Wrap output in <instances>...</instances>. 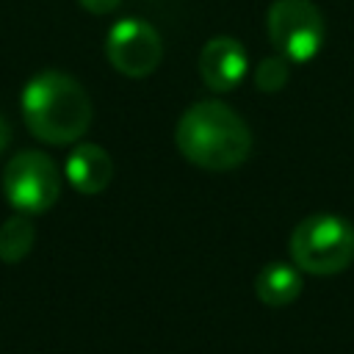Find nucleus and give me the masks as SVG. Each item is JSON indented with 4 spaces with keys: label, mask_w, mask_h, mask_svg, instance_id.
Here are the masks:
<instances>
[{
    "label": "nucleus",
    "mask_w": 354,
    "mask_h": 354,
    "mask_svg": "<svg viewBox=\"0 0 354 354\" xmlns=\"http://www.w3.org/2000/svg\"><path fill=\"white\" fill-rule=\"evenodd\" d=\"M174 144L188 163L207 171H230L249 158L252 133L230 105L199 100L180 116Z\"/></svg>",
    "instance_id": "f257e3e1"
},
{
    "label": "nucleus",
    "mask_w": 354,
    "mask_h": 354,
    "mask_svg": "<svg viewBox=\"0 0 354 354\" xmlns=\"http://www.w3.org/2000/svg\"><path fill=\"white\" fill-rule=\"evenodd\" d=\"M22 119L44 144H72L91 124V100L66 72H39L22 88Z\"/></svg>",
    "instance_id": "f03ea898"
},
{
    "label": "nucleus",
    "mask_w": 354,
    "mask_h": 354,
    "mask_svg": "<svg viewBox=\"0 0 354 354\" xmlns=\"http://www.w3.org/2000/svg\"><path fill=\"white\" fill-rule=\"evenodd\" d=\"M288 246L299 271L329 277L354 260V227L335 213H313L296 224Z\"/></svg>",
    "instance_id": "7ed1b4c3"
},
{
    "label": "nucleus",
    "mask_w": 354,
    "mask_h": 354,
    "mask_svg": "<svg viewBox=\"0 0 354 354\" xmlns=\"http://www.w3.org/2000/svg\"><path fill=\"white\" fill-rule=\"evenodd\" d=\"M3 194L8 205L25 216L50 210L61 194V177L55 163L39 149L17 152L3 171Z\"/></svg>",
    "instance_id": "20e7f679"
},
{
    "label": "nucleus",
    "mask_w": 354,
    "mask_h": 354,
    "mask_svg": "<svg viewBox=\"0 0 354 354\" xmlns=\"http://www.w3.org/2000/svg\"><path fill=\"white\" fill-rule=\"evenodd\" d=\"M274 50L296 64L318 55L324 44V17L310 0H277L266 17Z\"/></svg>",
    "instance_id": "39448f33"
},
{
    "label": "nucleus",
    "mask_w": 354,
    "mask_h": 354,
    "mask_svg": "<svg viewBox=\"0 0 354 354\" xmlns=\"http://www.w3.org/2000/svg\"><path fill=\"white\" fill-rule=\"evenodd\" d=\"M105 55L124 77H147L163 58V41L158 30L144 19H119L105 39Z\"/></svg>",
    "instance_id": "423d86ee"
},
{
    "label": "nucleus",
    "mask_w": 354,
    "mask_h": 354,
    "mask_svg": "<svg viewBox=\"0 0 354 354\" xmlns=\"http://www.w3.org/2000/svg\"><path fill=\"white\" fill-rule=\"evenodd\" d=\"M246 47L232 36L210 39L199 53V75L210 91H230L246 75Z\"/></svg>",
    "instance_id": "0eeeda50"
},
{
    "label": "nucleus",
    "mask_w": 354,
    "mask_h": 354,
    "mask_svg": "<svg viewBox=\"0 0 354 354\" xmlns=\"http://www.w3.org/2000/svg\"><path fill=\"white\" fill-rule=\"evenodd\" d=\"M113 177L111 155L97 144H77L66 158V180L80 194H100Z\"/></svg>",
    "instance_id": "6e6552de"
},
{
    "label": "nucleus",
    "mask_w": 354,
    "mask_h": 354,
    "mask_svg": "<svg viewBox=\"0 0 354 354\" xmlns=\"http://www.w3.org/2000/svg\"><path fill=\"white\" fill-rule=\"evenodd\" d=\"M254 293L268 307H285L301 293V271L288 263H268L254 279Z\"/></svg>",
    "instance_id": "1a4fd4ad"
},
{
    "label": "nucleus",
    "mask_w": 354,
    "mask_h": 354,
    "mask_svg": "<svg viewBox=\"0 0 354 354\" xmlns=\"http://www.w3.org/2000/svg\"><path fill=\"white\" fill-rule=\"evenodd\" d=\"M36 243V230L33 224L25 218V213L11 216L3 221L0 227V260L3 263H19L30 254Z\"/></svg>",
    "instance_id": "9d476101"
},
{
    "label": "nucleus",
    "mask_w": 354,
    "mask_h": 354,
    "mask_svg": "<svg viewBox=\"0 0 354 354\" xmlns=\"http://www.w3.org/2000/svg\"><path fill=\"white\" fill-rule=\"evenodd\" d=\"M288 58H282L279 53L277 55H268L257 64V72H254V86L260 91H279L285 83H288Z\"/></svg>",
    "instance_id": "9b49d317"
},
{
    "label": "nucleus",
    "mask_w": 354,
    "mask_h": 354,
    "mask_svg": "<svg viewBox=\"0 0 354 354\" xmlns=\"http://www.w3.org/2000/svg\"><path fill=\"white\" fill-rule=\"evenodd\" d=\"M119 3H122V0H80V6H83L86 11H91V14H108V11H113Z\"/></svg>",
    "instance_id": "f8f14e48"
},
{
    "label": "nucleus",
    "mask_w": 354,
    "mask_h": 354,
    "mask_svg": "<svg viewBox=\"0 0 354 354\" xmlns=\"http://www.w3.org/2000/svg\"><path fill=\"white\" fill-rule=\"evenodd\" d=\"M8 141H11V127H8V122L0 116V152L8 147Z\"/></svg>",
    "instance_id": "ddd939ff"
}]
</instances>
